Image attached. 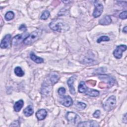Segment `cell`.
I'll return each mask as SVG.
<instances>
[{
	"instance_id": "obj_1",
	"label": "cell",
	"mask_w": 127,
	"mask_h": 127,
	"mask_svg": "<svg viewBox=\"0 0 127 127\" xmlns=\"http://www.w3.org/2000/svg\"><path fill=\"white\" fill-rule=\"evenodd\" d=\"M50 28L53 31L59 32H64L69 29V26L62 19H56L52 20L49 24Z\"/></svg>"
},
{
	"instance_id": "obj_2",
	"label": "cell",
	"mask_w": 127,
	"mask_h": 127,
	"mask_svg": "<svg viewBox=\"0 0 127 127\" xmlns=\"http://www.w3.org/2000/svg\"><path fill=\"white\" fill-rule=\"evenodd\" d=\"M78 91L81 93H84L86 95L91 97H96L99 95V92L95 89L89 88L87 87L83 81H81L78 86Z\"/></svg>"
},
{
	"instance_id": "obj_3",
	"label": "cell",
	"mask_w": 127,
	"mask_h": 127,
	"mask_svg": "<svg viewBox=\"0 0 127 127\" xmlns=\"http://www.w3.org/2000/svg\"><path fill=\"white\" fill-rule=\"evenodd\" d=\"M42 31L41 30H37L32 32L23 41V43L25 45H29L34 43L41 36Z\"/></svg>"
},
{
	"instance_id": "obj_4",
	"label": "cell",
	"mask_w": 127,
	"mask_h": 127,
	"mask_svg": "<svg viewBox=\"0 0 127 127\" xmlns=\"http://www.w3.org/2000/svg\"><path fill=\"white\" fill-rule=\"evenodd\" d=\"M116 104V98L114 95H112L109 97L105 101L103 105V107L105 111H110L113 110L115 107Z\"/></svg>"
},
{
	"instance_id": "obj_5",
	"label": "cell",
	"mask_w": 127,
	"mask_h": 127,
	"mask_svg": "<svg viewBox=\"0 0 127 127\" xmlns=\"http://www.w3.org/2000/svg\"><path fill=\"white\" fill-rule=\"evenodd\" d=\"M98 77L103 81L106 87H111L115 83L114 79L109 75H100Z\"/></svg>"
},
{
	"instance_id": "obj_6",
	"label": "cell",
	"mask_w": 127,
	"mask_h": 127,
	"mask_svg": "<svg viewBox=\"0 0 127 127\" xmlns=\"http://www.w3.org/2000/svg\"><path fill=\"white\" fill-rule=\"evenodd\" d=\"M66 120L70 122L73 123H79L81 120V118L76 113L72 112H68L66 114Z\"/></svg>"
},
{
	"instance_id": "obj_7",
	"label": "cell",
	"mask_w": 127,
	"mask_h": 127,
	"mask_svg": "<svg viewBox=\"0 0 127 127\" xmlns=\"http://www.w3.org/2000/svg\"><path fill=\"white\" fill-rule=\"evenodd\" d=\"M127 50V46L125 45H121L117 47L113 52V55L116 59H121L122 57L123 53Z\"/></svg>"
},
{
	"instance_id": "obj_8",
	"label": "cell",
	"mask_w": 127,
	"mask_h": 127,
	"mask_svg": "<svg viewBox=\"0 0 127 127\" xmlns=\"http://www.w3.org/2000/svg\"><path fill=\"white\" fill-rule=\"evenodd\" d=\"M28 36L27 33H23L21 34H18L14 37L12 40V44L16 46L20 44L22 40H24Z\"/></svg>"
},
{
	"instance_id": "obj_9",
	"label": "cell",
	"mask_w": 127,
	"mask_h": 127,
	"mask_svg": "<svg viewBox=\"0 0 127 127\" xmlns=\"http://www.w3.org/2000/svg\"><path fill=\"white\" fill-rule=\"evenodd\" d=\"M94 5L95 8L93 12V16L95 18H97L102 13L103 10V5L100 3H95Z\"/></svg>"
},
{
	"instance_id": "obj_10",
	"label": "cell",
	"mask_w": 127,
	"mask_h": 127,
	"mask_svg": "<svg viewBox=\"0 0 127 127\" xmlns=\"http://www.w3.org/2000/svg\"><path fill=\"white\" fill-rule=\"evenodd\" d=\"M11 39V35L6 34L1 41L0 48L2 49H6L8 48L10 45Z\"/></svg>"
},
{
	"instance_id": "obj_11",
	"label": "cell",
	"mask_w": 127,
	"mask_h": 127,
	"mask_svg": "<svg viewBox=\"0 0 127 127\" xmlns=\"http://www.w3.org/2000/svg\"><path fill=\"white\" fill-rule=\"evenodd\" d=\"M60 103L64 106L66 107H69L72 105L73 101L71 98L69 96L67 95V96H64L61 99L60 101Z\"/></svg>"
},
{
	"instance_id": "obj_12",
	"label": "cell",
	"mask_w": 127,
	"mask_h": 127,
	"mask_svg": "<svg viewBox=\"0 0 127 127\" xmlns=\"http://www.w3.org/2000/svg\"><path fill=\"white\" fill-rule=\"evenodd\" d=\"M77 127H99L98 123L95 121H88L78 123Z\"/></svg>"
},
{
	"instance_id": "obj_13",
	"label": "cell",
	"mask_w": 127,
	"mask_h": 127,
	"mask_svg": "<svg viewBox=\"0 0 127 127\" xmlns=\"http://www.w3.org/2000/svg\"><path fill=\"white\" fill-rule=\"evenodd\" d=\"M75 76H72L68 79L67 82V84L69 87L70 93L72 95L75 94V90L73 86V82L75 80Z\"/></svg>"
},
{
	"instance_id": "obj_14",
	"label": "cell",
	"mask_w": 127,
	"mask_h": 127,
	"mask_svg": "<svg viewBox=\"0 0 127 127\" xmlns=\"http://www.w3.org/2000/svg\"><path fill=\"white\" fill-rule=\"evenodd\" d=\"M47 111L43 109L38 110L36 113V116L37 119L39 121L44 120L47 116Z\"/></svg>"
},
{
	"instance_id": "obj_15",
	"label": "cell",
	"mask_w": 127,
	"mask_h": 127,
	"mask_svg": "<svg viewBox=\"0 0 127 127\" xmlns=\"http://www.w3.org/2000/svg\"><path fill=\"white\" fill-rule=\"evenodd\" d=\"M59 75L55 72L51 73L49 76V80L50 81V82L52 85L57 83L59 80Z\"/></svg>"
},
{
	"instance_id": "obj_16",
	"label": "cell",
	"mask_w": 127,
	"mask_h": 127,
	"mask_svg": "<svg viewBox=\"0 0 127 127\" xmlns=\"http://www.w3.org/2000/svg\"><path fill=\"white\" fill-rule=\"evenodd\" d=\"M111 22L112 19L111 17L109 15H106L99 20V23L101 25H107L110 24L111 23Z\"/></svg>"
},
{
	"instance_id": "obj_17",
	"label": "cell",
	"mask_w": 127,
	"mask_h": 127,
	"mask_svg": "<svg viewBox=\"0 0 127 127\" xmlns=\"http://www.w3.org/2000/svg\"><path fill=\"white\" fill-rule=\"evenodd\" d=\"M23 105H24V102L22 99L19 100L18 101L16 102L13 106L14 111L17 112L20 111L21 108H22Z\"/></svg>"
},
{
	"instance_id": "obj_18",
	"label": "cell",
	"mask_w": 127,
	"mask_h": 127,
	"mask_svg": "<svg viewBox=\"0 0 127 127\" xmlns=\"http://www.w3.org/2000/svg\"><path fill=\"white\" fill-rule=\"evenodd\" d=\"M30 58L33 61H34L35 63H36L37 64H41L44 62L43 59H42L40 57H37L33 52L31 53V54L30 55Z\"/></svg>"
},
{
	"instance_id": "obj_19",
	"label": "cell",
	"mask_w": 127,
	"mask_h": 127,
	"mask_svg": "<svg viewBox=\"0 0 127 127\" xmlns=\"http://www.w3.org/2000/svg\"><path fill=\"white\" fill-rule=\"evenodd\" d=\"M23 113H24L25 116L26 117H29V116H31L34 113V110H33L32 107L31 105L28 106L24 110Z\"/></svg>"
},
{
	"instance_id": "obj_20",
	"label": "cell",
	"mask_w": 127,
	"mask_h": 127,
	"mask_svg": "<svg viewBox=\"0 0 127 127\" xmlns=\"http://www.w3.org/2000/svg\"><path fill=\"white\" fill-rule=\"evenodd\" d=\"M14 73L17 76L21 77L23 76L24 74V71L22 70V68L19 66H17L14 68Z\"/></svg>"
},
{
	"instance_id": "obj_21",
	"label": "cell",
	"mask_w": 127,
	"mask_h": 127,
	"mask_svg": "<svg viewBox=\"0 0 127 127\" xmlns=\"http://www.w3.org/2000/svg\"><path fill=\"white\" fill-rule=\"evenodd\" d=\"M14 14L13 12H12L11 11H9L8 12H7L4 16V18H5V20H6L7 21L12 20L14 18Z\"/></svg>"
},
{
	"instance_id": "obj_22",
	"label": "cell",
	"mask_w": 127,
	"mask_h": 127,
	"mask_svg": "<svg viewBox=\"0 0 127 127\" xmlns=\"http://www.w3.org/2000/svg\"><path fill=\"white\" fill-rule=\"evenodd\" d=\"M49 16H50L49 11L47 10H45L42 13V14L40 17V18L42 20H46L49 17Z\"/></svg>"
},
{
	"instance_id": "obj_23",
	"label": "cell",
	"mask_w": 127,
	"mask_h": 127,
	"mask_svg": "<svg viewBox=\"0 0 127 127\" xmlns=\"http://www.w3.org/2000/svg\"><path fill=\"white\" fill-rule=\"evenodd\" d=\"M110 38L107 36H102L99 38H98L97 40V43H100L101 42L104 41H109Z\"/></svg>"
},
{
	"instance_id": "obj_24",
	"label": "cell",
	"mask_w": 127,
	"mask_h": 127,
	"mask_svg": "<svg viewBox=\"0 0 127 127\" xmlns=\"http://www.w3.org/2000/svg\"><path fill=\"white\" fill-rule=\"evenodd\" d=\"M77 106L80 109H84L85 108V107H86V105L82 102H78L77 103Z\"/></svg>"
},
{
	"instance_id": "obj_25",
	"label": "cell",
	"mask_w": 127,
	"mask_h": 127,
	"mask_svg": "<svg viewBox=\"0 0 127 127\" xmlns=\"http://www.w3.org/2000/svg\"><path fill=\"white\" fill-rule=\"evenodd\" d=\"M119 17L121 19H126L127 17V11H125L122 12L119 15Z\"/></svg>"
},
{
	"instance_id": "obj_26",
	"label": "cell",
	"mask_w": 127,
	"mask_h": 127,
	"mask_svg": "<svg viewBox=\"0 0 127 127\" xmlns=\"http://www.w3.org/2000/svg\"><path fill=\"white\" fill-rule=\"evenodd\" d=\"M65 93V89L64 87H61L58 90V93L61 96H63Z\"/></svg>"
},
{
	"instance_id": "obj_27",
	"label": "cell",
	"mask_w": 127,
	"mask_h": 127,
	"mask_svg": "<svg viewBox=\"0 0 127 127\" xmlns=\"http://www.w3.org/2000/svg\"><path fill=\"white\" fill-rule=\"evenodd\" d=\"M101 114V112L100 110H96L93 114V116L95 118H98Z\"/></svg>"
},
{
	"instance_id": "obj_28",
	"label": "cell",
	"mask_w": 127,
	"mask_h": 127,
	"mask_svg": "<svg viewBox=\"0 0 127 127\" xmlns=\"http://www.w3.org/2000/svg\"><path fill=\"white\" fill-rule=\"evenodd\" d=\"M19 127L20 126V123L18 121H14L13 123H12L9 127Z\"/></svg>"
},
{
	"instance_id": "obj_29",
	"label": "cell",
	"mask_w": 127,
	"mask_h": 127,
	"mask_svg": "<svg viewBox=\"0 0 127 127\" xmlns=\"http://www.w3.org/2000/svg\"><path fill=\"white\" fill-rule=\"evenodd\" d=\"M19 29L20 30H22L25 31L26 30V27L25 24H22L20 25V26L19 28Z\"/></svg>"
},
{
	"instance_id": "obj_30",
	"label": "cell",
	"mask_w": 127,
	"mask_h": 127,
	"mask_svg": "<svg viewBox=\"0 0 127 127\" xmlns=\"http://www.w3.org/2000/svg\"><path fill=\"white\" fill-rule=\"evenodd\" d=\"M126 114H125V115H124V117H123V119H124V120H125V121H124V122L125 123H127V116H126Z\"/></svg>"
},
{
	"instance_id": "obj_31",
	"label": "cell",
	"mask_w": 127,
	"mask_h": 127,
	"mask_svg": "<svg viewBox=\"0 0 127 127\" xmlns=\"http://www.w3.org/2000/svg\"><path fill=\"white\" fill-rule=\"evenodd\" d=\"M127 26H125V27H124V28H123V32H124L125 33H127Z\"/></svg>"
}]
</instances>
